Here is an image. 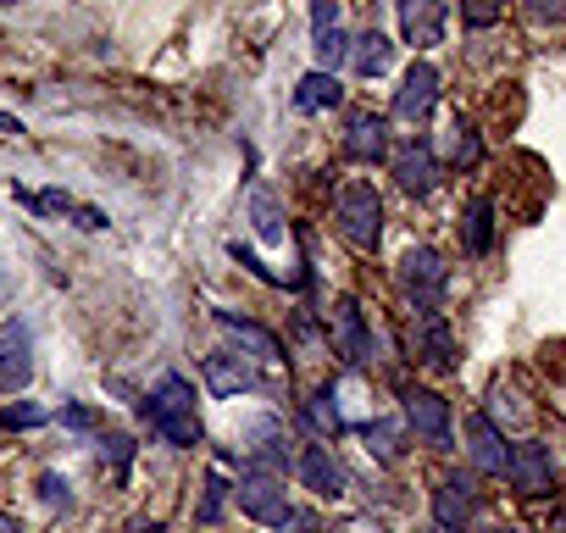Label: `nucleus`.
<instances>
[{"mask_svg": "<svg viewBox=\"0 0 566 533\" xmlns=\"http://www.w3.org/2000/svg\"><path fill=\"white\" fill-rule=\"evenodd\" d=\"M461 244H467V255H489V244H494V200H489V195H472V200H467Z\"/></svg>", "mask_w": 566, "mask_h": 533, "instance_id": "20", "label": "nucleus"}, {"mask_svg": "<svg viewBox=\"0 0 566 533\" xmlns=\"http://www.w3.org/2000/svg\"><path fill=\"white\" fill-rule=\"evenodd\" d=\"M306 417H312V428H317L323 439H334V433H345V411H339V389H317V395L306 400Z\"/></svg>", "mask_w": 566, "mask_h": 533, "instance_id": "27", "label": "nucleus"}, {"mask_svg": "<svg viewBox=\"0 0 566 533\" xmlns=\"http://www.w3.org/2000/svg\"><path fill=\"white\" fill-rule=\"evenodd\" d=\"M345 156L350 161H384L389 156V123L378 117V112H356L350 123H345Z\"/></svg>", "mask_w": 566, "mask_h": 533, "instance_id": "13", "label": "nucleus"}, {"mask_svg": "<svg viewBox=\"0 0 566 533\" xmlns=\"http://www.w3.org/2000/svg\"><path fill=\"white\" fill-rule=\"evenodd\" d=\"M444 156H450V167H478L483 161V139H478V128L467 117H455V128L444 139Z\"/></svg>", "mask_w": 566, "mask_h": 533, "instance_id": "26", "label": "nucleus"}, {"mask_svg": "<svg viewBox=\"0 0 566 533\" xmlns=\"http://www.w3.org/2000/svg\"><path fill=\"white\" fill-rule=\"evenodd\" d=\"M40 422H45V411H40V406H29V400L0 406V428H40Z\"/></svg>", "mask_w": 566, "mask_h": 533, "instance_id": "31", "label": "nucleus"}, {"mask_svg": "<svg viewBox=\"0 0 566 533\" xmlns=\"http://www.w3.org/2000/svg\"><path fill=\"white\" fill-rule=\"evenodd\" d=\"M328 334H334V351H339L350 367H367V362H373V334H367L356 301H334V312H328Z\"/></svg>", "mask_w": 566, "mask_h": 533, "instance_id": "10", "label": "nucleus"}, {"mask_svg": "<svg viewBox=\"0 0 566 533\" xmlns=\"http://www.w3.org/2000/svg\"><path fill=\"white\" fill-rule=\"evenodd\" d=\"M400 34L417 51L439 45L444 40V7H433V0H406V7H400Z\"/></svg>", "mask_w": 566, "mask_h": 533, "instance_id": "17", "label": "nucleus"}, {"mask_svg": "<svg viewBox=\"0 0 566 533\" xmlns=\"http://www.w3.org/2000/svg\"><path fill=\"white\" fill-rule=\"evenodd\" d=\"M406 422L417 428V439L422 445H433V450H450L455 445V428H450V400L439 395V389H406Z\"/></svg>", "mask_w": 566, "mask_h": 533, "instance_id": "6", "label": "nucleus"}, {"mask_svg": "<svg viewBox=\"0 0 566 533\" xmlns=\"http://www.w3.org/2000/svg\"><path fill=\"white\" fill-rule=\"evenodd\" d=\"M233 500H239V511H244L250 522H261V527H290V516H295L290 494H283V478H272V472H261V467H244V472H239Z\"/></svg>", "mask_w": 566, "mask_h": 533, "instance_id": "2", "label": "nucleus"}, {"mask_svg": "<svg viewBox=\"0 0 566 533\" xmlns=\"http://www.w3.org/2000/svg\"><path fill=\"white\" fill-rule=\"evenodd\" d=\"M217 323H222V334L239 345V356H250V362H283V345H277L272 328H261V323H250V317H239V312H217Z\"/></svg>", "mask_w": 566, "mask_h": 533, "instance_id": "14", "label": "nucleus"}, {"mask_svg": "<svg viewBox=\"0 0 566 533\" xmlns=\"http://www.w3.org/2000/svg\"><path fill=\"white\" fill-rule=\"evenodd\" d=\"M334 211H339V228H345V239L356 250H378V239H384V200H378L373 184H345Z\"/></svg>", "mask_w": 566, "mask_h": 533, "instance_id": "4", "label": "nucleus"}, {"mask_svg": "<svg viewBox=\"0 0 566 533\" xmlns=\"http://www.w3.org/2000/svg\"><path fill=\"white\" fill-rule=\"evenodd\" d=\"M0 533H23V527H18V516H0Z\"/></svg>", "mask_w": 566, "mask_h": 533, "instance_id": "37", "label": "nucleus"}, {"mask_svg": "<svg viewBox=\"0 0 566 533\" xmlns=\"http://www.w3.org/2000/svg\"><path fill=\"white\" fill-rule=\"evenodd\" d=\"M361 433H367V450H373L378 461H400V450H406V445H400V422H384V417H373Z\"/></svg>", "mask_w": 566, "mask_h": 533, "instance_id": "28", "label": "nucleus"}, {"mask_svg": "<svg viewBox=\"0 0 566 533\" xmlns=\"http://www.w3.org/2000/svg\"><path fill=\"white\" fill-rule=\"evenodd\" d=\"M228 494H233V483L211 472V478H206V500H200V522H217V516H222V500H228Z\"/></svg>", "mask_w": 566, "mask_h": 533, "instance_id": "30", "label": "nucleus"}, {"mask_svg": "<svg viewBox=\"0 0 566 533\" xmlns=\"http://www.w3.org/2000/svg\"><path fill=\"white\" fill-rule=\"evenodd\" d=\"M312 51L323 62V73H334L345 56H350V40L339 34V7L334 0H323V7H312Z\"/></svg>", "mask_w": 566, "mask_h": 533, "instance_id": "16", "label": "nucleus"}, {"mask_svg": "<svg viewBox=\"0 0 566 533\" xmlns=\"http://www.w3.org/2000/svg\"><path fill=\"white\" fill-rule=\"evenodd\" d=\"M250 222H255V233H261L266 244H277V239H283V211H277V200H272V189H266V184H255V189H250Z\"/></svg>", "mask_w": 566, "mask_h": 533, "instance_id": "24", "label": "nucleus"}, {"mask_svg": "<svg viewBox=\"0 0 566 533\" xmlns=\"http://www.w3.org/2000/svg\"><path fill=\"white\" fill-rule=\"evenodd\" d=\"M350 62H356V73H361V79H384V73H389V62H395V45H389L378 29H367V34H356V40H350Z\"/></svg>", "mask_w": 566, "mask_h": 533, "instance_id": "22", "label": "nucleus"}, {"mask_svg": "<svg viewBox=\"0 0 566 533\" xmlns=\"http://www.w3.org/2000/svg\"><path fill=\"white\" fill-rule=\"evenodd\" d=\"M461 18L472 29H489V23H500V7H461Z\"/></svg>", "mask_w": 566, "mask_h": 533, "instance_id": "33", "label": "nucleus"}, {"mask_svg": "<svg viewBox=\"0 0 566 533\" xmlns=\"http://www.w3.org/2000/svg\"><path fill=\"white\" fill-rule=\"evenodd\" d=\"M29 378H34V328L12 317V323H0V389L18 395Z\"/></svg>", "mask_w": 566, "mask_h": 533, "instance_id": "7", "label": "nucleus"}, {"mask_svg": "<svg viewBox=\"0 0 566 533\" xmlns=\"http://www.w3.org/2000/svg\"><path fill=\"white\" fill-rule=\"evenodd\" d=\"M339 101H345V90H339V79L323 73V67L306 73L301 90H295V106H301V112H323V106H339Z\"/></svg>", "mask_w": 566, "mask_h": 533, "instance_id": "23", "label": "nucleus"}, {"mask_svg": "<svg viewBox=\"0 0 566 533\" xmlns=\"http://www.w3.org/2000/svg\"><path fill=\"white\" fill-rule=\"evenodd\" d=\"M549 533H566V511H560V516H555V522H549Z\"/></svg>", "mask_w": 566, "mask_h": 533, "instance_id": "39", "label": "nucleus"}, {"mask_svg": "<svg viewBox=\"0 0 566 533\" xmlns=\"http://www.w3.org/2000/svg\"><path fill=\"white\" fill-rule=\"evenodd\" d=\"M395 178H400L406 195H433V189H439V156H433L428 145H406V150L395 156Z\"/></svg>", "mask_w": 566, "mask_h": 533, "instance_id": "18", "label": "nucleus"}, {"mask_svg": "<svg viewBox=\"0 0 566 533\" xmlns=\"http://www.w3.org/2000/svg\"><path fill=\"white\" fill-rule=\"evenodd\" d=\"M505 478H511V489H522V494H549V483H555V467H549V450L544 445H511L505 450Z\"/></svg>", "mask_w": 566, "mask_h": 533, "instance_id": "11", "label": "nucleus"}, {"mask_svg": "<svg viewBox=\"0 0 566 533\" xmlns=\"http://www.w3.org/2000/svg\"><path fill=\"white\" fill-rule=\"evenodd\" d=\"M433 101H439V67L433 62H411L400 90H395V117L400 123H422L433 112Z\"/></svg>", "mask_w": 566, "mask_h": 533, "instance_id": "9", "label": "nucleus"}, {"mask_svg": "<svg viewBox=\"0 0 566 533\" xmlns=\"http://www.w3.org/2000/svg\"><path fill=\"white\" fill-rule=\"evenodd\" d=\"M101 461H112L117 472H128V461H134V439H123V433H106V439H101Z\"/></svg>", "mask_w": 566, "mask_h": 533, "instance_id": "32", "label": "nucleus"}, {"mask_svg": "<svg viewBox=\"0 0 566 533\" xmlns=\"http://www.w3.org/2000/svg\"><path fill=\"white\" fill-rule=\"evenodd\" d=\"M301 483L312 494H323V500H339L350 489V478H345V467H339V456L328 445H306L301 450Z\"/></svg>", "mask_w": 566, "mask_h": 533, "instance_id": "12", "label": "nucleus"}, {"mask_svg": "<svg viewBox=\"0 0 566 533\" xmlns=\"http://www.w3.org/2000/svg\"><path fill=\"white\" fill-rule=\"evenodd\" d=\"M472 511H478V478H472V472L439 478V489H433V516H439V527H444V533H461V527L472 522Z\"/></svg>", "mask_w": 566, "mask_h": 533, "instance_id": "8", "label": "nucleus"}, {"mask_svg": "<svg viewBox=\"0 0 566 533\" xmlns=\"http://www.w3.org/2000/svg\"><path fill=\"white\" fill-rule=\"evenodd\" d=\"M417 356H422L433 373H450V367H455V339H450V323H444V317H422V328H417Z\"/></svg>", "mask_w": 566, "mask_h": 533, "instance_id": "21", "label": "nucleus"}, {"mask_svg": "<svg viewBox=\"0 0 566 533\" xmlns=\"http://www.w3.org/2000/svg\"><path fill=\"white\" fill-rule=\"evenodd\" d=\"M400 284H406V295L417 301L422 317H439V295L450 284V266H444V255L433 244H411L400 255Z\"/></svg>", "mask_w": 566, "mask_h": 533, "instance_id": "3", "label": "nucleus"}, {"mask_svg": "<svg viewBox=\"0 0 566 533\" xmlns=\"http://www.w3.org/2000/svg\"><path fill=\"white\" fill-rule=\"evenodd\" d=\"M62 422H67V428H90L95 417H90L84 406H62Z\"/></svg>", "mask_w": 566, "mask_h": 533, "instance_id": "36", "label": "nucleus"}, {"mask_svg": "<svg viewBox=\"0 0 566 533\" xmlns=\"http://www.w3.org/2000/svg\"><path fill=\"white\" fill-rule=\"evenodd\" d=\"M467 450H472V467L478 472H505V433L489 417H472L467 422Z\"/></svg>", "mask_w": 566, "mask_h": 533, "instance_id": "19", "label": "nucleus"}, {"mask_svg": "<svg viewBox=\"0 0 566 533\" xmlns=\"http://www.w3.org/2000/svg\"><path fill=\"white\" fill-rule=\"evenodd\" d=\"M128 533H161V527H156V522H134Z\"/></svg>", "mask_w": 566, "mask_h": 533, "instance_id": "38", "label": "nucleus"}, {"mask_svg": "<svg viewBox=\"0 0 566 533\" xmlns=\"http://www.w3.org/2000/svg\"><path fill=\"white\" fill-rule=\"evenodd\" d=\"M290 533H323V522H317L312 511H295V516H290Z\"/></svg>", "mask_w": 566, "mask_h": 533, "instance_id": "34", "label": "nucleus"}, {"mask_svg": "<svg viewBox=\"0 0 566 533\" xmlns=\"http://www.w3.org/2000/svg\"><path fill=\"white\" fill-rule=\"evenodd\" d=\"M145 422H150L167 445H178V450H195V445L206 439V433H200V417H195V384H189L184 373H167V378L150 389Z\"/></svg>", "mask_w": 566, "mask_h": 533, "instance_id": "1", "label": "nucleus"}, {"mask_svg": "<svg viewBox=\"0 0 566 533\" xmlns=\"http://www.w3.org/2000/svg\"><path fill=\"white\" fill-rule=\"evenodd\" d=\"M533 18H538V23H566V7H549V0H538Z\"/></svg>", "mask_w": 566, "mask_h": 533, "instance_id": "35", "label": "nucleus"}, {"mask_svg": "<svg viewBox=\"0 0 566 533\" xmlns=\"http://www.w3.org/2000/svg\"><path fill=\"white\" fill-rule=\"evenodd\" d=\"M494 428H527L533 422V411L522 406V395L516 389H505V384H494V395H489V411H483Z\"/></svg>", "mask_w": 566, "mask_h": 533, "instance_id": "25", "label": "nucleus"}, {"mask_svg": "<svg viewBox=\"0 0 566 533\" xmlns=\"http://www.w3.org/2000/svg\"><path fill=\"white\" fill-rule=\"evenodd\" d=\"M489 533H511V527H489Z\"/></svg>", "mask_w": 566, "mask_h": 533, "instance_id": "40", "label": "nucleus"}, {"mask_svg": "<svg viewBox=\"0 0 566 533\" xmlns=\"http://www.w3.org/2000/svg\"><path fill=\"white\" fill-rule=\"evenodd\" d=\"M244 445H250V461H255L261 472H272V478L295 461V439H290V428H283L277 411L250 417V422H244Z\"/></svg>", "mask_w": 566, "mask_h": 533, "instance_id": "5", "label": "nucleus"}, {"mask_svg": "<svg viewBox=\"0 0 566 533\" xmlns=\"http://www.w3.org/2000/svg\"><path fill=\"white\" fill-rule=\"evenodd\" d=\"M40 500H45L51 511H67V505H73V483H67L62 472H45V478H40Z\"/></svg>", "mask_w": 566, "mask_h": 533, "instance_id": "29", "label": "nucleus"}, {"mask_svg": "<svg viewBox=\"0 0 566 533\" xmlns=\"http://www.w3.org/2000/svg\"><path fill=\"white\" fill-rule=\"evenodd\" d=\"M511 533H527V527H511Z\"/></svg>", "mask_w": 566, "mask_h": 533, "instance_id": "41", "label": "nucleus"}, {"mask_svg": "<svg viewBox=\"0 0 566 533\" xmlns=\"http://www.w3.org/2000/svg\"><path fill=\"white\" fill-rule=\"evenodd\" d=\"M206 384H211L217 400H233V395H250V389H255V367H250V356L211 351V356H206Z\"/></svg>", "mask_w": 566, "mask_h": 533, "instance_id": "15", "label": "nucleus"}]
</instances>
